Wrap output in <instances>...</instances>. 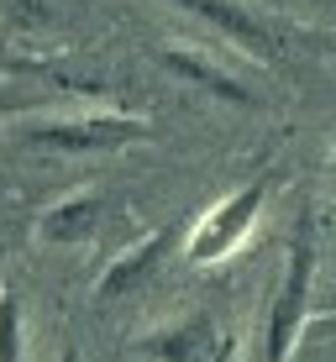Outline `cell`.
<instances>
[{
  "label": "cell",
  "instance_id": "cell-3",
  "mask_svg": "<svg viewBox=\"0 0 336 362\" xmlns=\"http://www.w3.org/2000/svg\"><path fill=\"white\" fill-rule=\"evenodd\" d=\"M147 121L137 116H53V121H32L21 132L27 147H53V153H116V147L147 142Z\"/></svg>",
  "mask_w": 336,
  "mask_h": 362
},
{
  "label": "cell",
  "instance_id": "cell-11",
  "mask_svg": "<svg viewBox=\"0 0 336 362\" xmlns=\"http://www.w3.org/2000/svg\"><path fill=\"white\" fill-rule=\"evenodd\" d=\"M331 179H336V147H331Z\"/></svg>",
  "mask_w": 336,
  "mask_h": 362
},
{
  "label": "cell",
  "instance_id": "cell-8",
  "mask_svg": "<svg viewBox=\"0 0 336 362\" xmlns=\"http://www.w3.org/2000/svg\"><path fill=\"white\" fill-rule=\"evenodd\" d=\"M158 64H163L168 74H179V79L200 84V90H205V95H216V100H231V105H253V90H247L242 79H231V74L221 69V64H210L200 47H163V53H158Z\"/></svg>",
  "mask_w": 336,
  "mask_h": 362
},
{
  "label": "cell",
  "instance_id": "cell-2",
  "mask_svg": "<svg viewBox=\"0 0 336 362\" xmlns=\"http://www.w3.org/2000/svg\"><path fill=\"white\" fill-rule=\"evenodd\" d=\"M263 205H268V184H263V179L231 189L226 199H216V205L195 221L190 242H184V257H190V263H200V268H205V263H221V257H231L236 247L253 236L257 216H263Z\"/></svg>",
  "mask_w": 336,
  "mask_h": 362
},
{
  "label": "cell",
  "instance_id": "cell-5",
  "mask_svg": "<svg viewBox=\"0 0 336 362\" xmlns=\"http://www.w3.org/2000/svg\"><path fill=\"white\" fill-rule=\"evenodd\" d=\"M168 6H179V11H190V16L210 21L226 42L247 47V53H257V58H279V47H284L279 32H273L247 0H168Z\"/></svg>",
  "mask_w": 336,
  "mask_h": 362
},
{
  "label": "cell",
  "instance_id": "cell-10",
  "mask_svg": "<svg viewBox=\"0 0 336 362\" xmlns=\"http://www.w3.org/2000/svg\"><path fill=\"white\" fill-rule=\"evenodd\" d=\"M58 362H79V352H74V346H64V352H58Z\"/></svg>",
  "mask_w": 336,
  "mask_h": 362
},
{
  "label": "cell",
  "instance_id": "cell-9",
  "mask_svg": "<svg viewBox=\"0 0 336 362\" xmlns=\"http://www.w3.org/2000/svg\"><path fill=\"white\" fill-rule=\"evenodd\" d=\"M27 357V326H21V299L11 289H0V362H21Z\"/></svg>",
  "mask_w": 336,
  "mask_h": 362
},
{
  "label": "cell",
  "instance_id": "cell-4",
  "mask_svg": "<svg viewBox=\"0 0 336 362\" xmlns=\"http://www.w3.org/2000/svg\"><path fill=\"white\" fill-rule=\"evenodd\" d=\"M137 352L153 362H236V341L216 315L195 310V315H179L163 331H147L137 341Z\"/></svg>",
  "mask_w": 336,
  "mask_h": 362
},
{
  "label": "cell",
  "instance_id": "cell-7",
  "mask_svg": "<svg viewBox=\"0 0 336 362\" xmlns=\"http://www.w3.org/2000/svg\"><path fill=\"white\" fill-rule=\"evenodd\" d=\"M168 257V231H153L142 236V242L132 247V252L110 257V268L100 273V284H95V299H121V294H137L147 279H153L158 268H163Z\"/></svg>",
  "mask_w": 336,
  "mask_h": 362
},
{
  "label": "cell",
  "instance_id": "cell-6",
  "mask_svg": "<svg viewBox=\"0 0 336 362\" xmlns=\"http://www.w3.org/2000/svg\"><path fill=\"white\" fill-rule=\"evenodd\" d=\"M100 216H105V199L100 194H69L58 199L53 210H42V221H37V242L47 247H84L95 231H100Z\"/></svg>",
  "mask_w": 336,
  "mask_h": 362
},
{
  "label": "cell",
  "instance_id": "cell-1",
  "mask_svg": "<svg viewBox=\"0 0 336 362\" xmlns=\"http://www.w3.org/2000/svg\"><path fill=\"white\" fill-rule=\"evenodd\" d=\"M310 289H315V216L300 210V226H294V236H289V257H284L279 294H273V310H268L263 362H289L294 336H300L305 310H310Z\"/></svg>",
  "mask_w": 336,
  "mask_h": 362
}]
</instances>
